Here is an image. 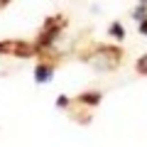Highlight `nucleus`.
I'll use <instances>...</instances> for the list:
<instances>
[{
  "label": "nucleus",
  "instance_id": "f257e3e1",
  "mask_svg": "<svg viewBox=\"0 0 147 147\" xmlns=\"http://www.w3.org/2000/svg\"><path fill=\"white\" fill-rule=\"evenodd\" d=\"M52 71L54 69L49 66V64H39L37 71H34V81L37 84H49V81H52Z\"/></svg>",
  "mask_w": 147,
  "mask_h": 147
},
{
  "label": "nucleus",
  "instance_id": "f03ea898",
  "mask_svg": "<svg viewBox=\"0 0 147 147\" xmlns=\"http://www.w3.org/2000/svg\"><path fill=\"white\" fill-rule=\"evenodd\" d=\"M132 17H135L137 22H142L147 17V3H140V5L135 7V10H132Z\"/></svg>",
  "mask_w": 147,
  "mask_h": 147
},
{
  "label": "nucleus",
  "instance_id": "7ed1b4c3",
  "mask_svg": "<svg viewBox=\"0 0 147 147\" xmlns=\"http://www.w3.org/2000/svg\"><path fill=\"white\" fill-rule=\"evenodd\" d=\"M110 34L115 37V39H123V37H125V27H123L120 22H113V25H110Z\"/></svg>",
  "mask_w": 147,
  "mask_h": 147
},
{
  "label": "nucleus",
  "instance_id": "20e7f679",
  "mask_svg": "<svg viewBox=\"0 0 147 147\" xmlns=\"http://www.w3.org/2000/svg\"><path fill=\"white\" fill-rule=\"evenodd\" d=\"M81 100H86V103H91V105H96L100 100V93H91V96H81Z\"/></svg>",
  "mask_w": 147,
  "mask_h": 147
},
{
  "label": "nucleus",
  "instance_id": "39448f33",
  "mask_svg": "<svg viewBox=\"0 0 147 147\" xmlns=\"http://www.w3.org/2000/svg\"><path fill=\"white\" fill-rule=\"evenodd\" d=\"M137 71H140V74H145V76H147V54H142V59L137 61Z\"/></svg>",
  "mask_w": 147,
  "mask_h": 147
},
{
  "label": "nucleus",
  "instance_id": "423d86ee",
  "mask_svg": "<svg viewBox=\"0 0 147 147\" xmlns=\"http://www.w3.org/2000/svg\"><path fill=\"white\" fill-rule=\"evenodd\" d=\"M57 105H59V108H66V105H69V98H66V96H59V98H57Z\"/></svg>",
  "mask_w": 147,
  "mask_h": 147
},
{
  "label": "nucleus",
  "instance_id": "0eeeda50",
  "mask_svg": "<svg viewBox=\"0 0 147 147\" xmlns=\"http://www.w3.org/2000/svg\"><path fill=\"white\" fill-rule=\"evenodd\" d=\"M140 34H145V37H147V17L140 22Z\"/></svg>",
  "mask_w": 147,
  "mask_h": 147
},
{
  "label": "nucleus",
  "instance_id": "6e6552de",
  "mask_svg": "<svg viewBox=\"0 0 147 147\" xmlns=\"http://www.w3.org/2000/svg\"><path fill=\"white\" fill-rule=\"evenodd\" d=\"M140 3H147V0H140Z\"/></svg>",
  "mask_w": 147,
  "mask_h": 147
}]
</instances>
